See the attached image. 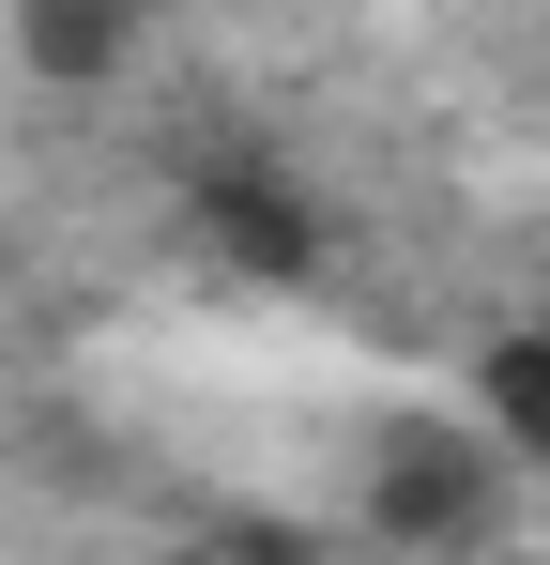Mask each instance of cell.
Masks as SVG:
<instances>
[{
    "label": "cell",
    "mask_w": 550,
    "mask_h": 565,
    "mask_svg": "<svg viewBox=\"0 0 550 565\" xmlns=\"http://www.w3.org/2000/svg\"><path fill=\"white\" fill-rule=\"evenodd\" d=\"M15 31H31V77H46V93H107V77L138 62L154 0H31Z\"/></svg>",
    "instance_id": "3"
},
{
    "label": "cell",
    "mask_w": 550,
    "mask_h": 565,
    "mask_svg": "<svg viewBox=\"0 0 550 565\" xmlns=\"http://www.w3.org/2000/svg\"><path fill=\"white\" fill-rule=\"evenodd\" d=\"M474 428L505 459H550V321H520V337L474 352Z\"/></svg>",
    "instance_id": "4"
},
{
    "label": "cell",
    "mask_w": 550,
    "mask_h": 565,
    "mask_svg": "<svg viewBox=\"0 0 550 565\" xmlns=\"http://www.w3.org/2000/svg\"><path fill=\"white\" fill-rule=\"evenodd\" d=\"M183 230H199L230 276H261V290L321 260V214H306V184H290V169H261V153H199V169H183Z\"/></svg>",
    "instance_id": "1"
},
{
    "label": "cell",
    "mask_w": 550,
    "mask_h": 565,
    "mask_svg": "<svg viewBox=\"0 0 550 565\" xmlns=\"http://www.w3.org/2000/svg\"><path fill=\"white\" fill-rule=\"evenodd\" d=\"M367 520L413 535V551H474V535L505 520V444H489V428H474V444H382Z\"/></svg>",
    "instance_id": "2"
}]
</instances>
